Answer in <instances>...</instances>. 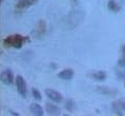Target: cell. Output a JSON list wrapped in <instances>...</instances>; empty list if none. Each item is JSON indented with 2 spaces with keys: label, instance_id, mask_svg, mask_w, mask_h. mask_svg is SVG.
I'll list each match as a JSON object with an SVG mask.
<instances>
[{
  "label": "cell",
  "instance_id": "9",
  "mask_svg": "<svg viewBox=\"0 0 125 116\" xmlns=\"http://www.w3.org/2000/svg\"><path fill=\"white\" fill-rule=\"evenodd\" d=\"M74 71L72 69H64L58 74V77L63 80H69L74 77Z\"/></svg>",
  "mask_w": 125,
  "mask_h": 116
},
{
  "label": "cell",
  "instance_id": "3",
  "mask_svg": "<svg viewBox=\"0 0 125 116\" xmlns=\"http://www.w3.org/2000/svg\"><path fill=\"white\" fill-rule=\"evenodd\" d=\"M46 33V22L43 19H40L37 22V26L34 30V34L36 35L37 38H41L43 37Z\"/></svg>",
  "mask_w": 125,
  "mask_h": 116
},
{
  "label": "cell",
  "instance_id": "1",
  "mask_svg": "<svg viewBox=\"0 0 125 116\" xmlns=\"http://www.w3.org/2000/svg\"><path fill=\"white\" fill-rule=\"evenodd\" d=\"M26 41H29V38L27 37L22 36L20 34H13V35H10V36L5 37L2 40V44L6 49H10V48L20 49V48H22V45Z\"/></svg>",
  "mask_w": 125,
  "mask_h": 116
},
{
  "label": "cell",
  "instance_id": "6",
  "mask_svg": "<svg viewBox=\"0 0 125 116\" xmlns=\"http://www.w3.org/2000/svg\"><path fill=\"white\" fill-rule=\"evenodd\" d=\"M36 2H38V0H17L16 10L17 11H23L25 9H29L32 5H34Z\"/></svg>",
  "mask_w": 125,
  "mask_h": 116
},
{
  "label": "cell",
  "instance_id": "7",
  "mask_svg": "<svg viewBox=\"0 0 125 116\" xmlns=\"http://www.w3.org/2000/svg\"><path fill=\"white\" fill-rule=\"evenodd\" d=\"M96 90L97 92H99L102 95H108V96H116V95H118V91L109 87H97Z\"/></svg>",
  "mask_w": 125,
  "mask_h": 116
},
{
  "label": "cell",
  "instance_id": "4",
  "mask_svg": "<svg viewBox=\"0 0 125 116\" xmlns=\"http://www.w3.org/2000/svg\"><path fill=\"white\" fill-rule=\"evenodd\" d=\"M45 95L50 98V99L55 101V103H62V101H63V96H62V94L60 92H58V91L54 90V89H46Z\"/></svg>",
  "mask_w": 125,
  "mask_h": 116
},
{
  "label": "cell",
  "instance_id": "15",
  "mask_svg": "<svg viewBox=\"0 0 125 116\" xmlns=\"http://www.w3.org/2000/svg\"><path fill=\"white\" fill-rule=\"evenodd\" d=\"M32 94H33V97H34L36 100H41V99H42L41 93H40L37 89H35V88H33V89H32Z\"/></svg>",
  "mask_w": 125,
  "mask_h": 116
},
{
  "label": "cell",
  "instance_id": "12",
  "mask_svg": "<svg viewBox=\"0 0 125 116\" xmlns=\"http://www.w3.org/2000/svg\"><path fill=\"white\" fill-rule=\"evenodd\" d=\"M89 76H91L93 79H95V80L102 81V80H104L106 78V73L103 72V71H96V72H93Z\"/></svg>",
  "mask_w": 125,
  "mask_h": 116
},
{
  "label": "cell",
  "instance_id": "10",
  "mask_svg": "<svg viewBox=\"0 0 125 116\" xmlns=\"http://www.w3.org/2000/svg\"><path fill=\"white\" fill-rule=\"evenodd\" d=\"M30 111L33 115H37V116H42L44 114L42 107H41L40 104L35 103L30 105Z\"/></svg>",
  "mask_w": 125,
  "mask_h": 116
},
{
  "label": "cell",
  "instance_id": "21",
  "mask_svg": "<svg viewBox=\"0 0 125 116\" xmlns=\"http://www.w3.org/2000/svg\"><path fill=\"white\" fill-rule=\"evenodd\" d=\"M124 87H125V83H124Z\"/></svg>",
  "mask_w": 125,
  "mask_h": 116
},
{
  "label": "cell",
  "instance_id": "5",
  "mask_svg": "<svg viewBox=\"0 0 125 116\" xmlns=\"http://www.w3.org/2000/svg\"><path fill=\"white\" fill-rule=\"evenodd\" d=\"M14 80H15V77H14V74L10 69H5L1 73V81L3 83L11 86V84L14 83Z\"/></svg>",
  "mask_w": 125,
  "mask_h": 116
},
{
  "label": "cell",
  "instance_id": "13",
  "mask_svg": "<svg viewBox=\"0 0 125 116\" xmlns=\"http://www.w3.org/2000/svg\"><path fill=\"white\" fill-rule=\"evenodd\" d=\"M107 6H108V9L114 13H119L121 10V5L116 0H109L108 3H107Z\"/></svg>",
  "mask_w": 125,
  "mask_h": 116
},
{
  "label": "cell",
  "instance_id": "16",
  "mask_svg": "<svg viewBox=\"0 0 125 116\" xmlns=\"http://www.w3.org/2000/svg\"><path fill=\"white\" fill-rule=\"evenodd\" d=\"M118 64L120 66H125V56H122V57L118 60Z\"/></svg>",
  "mask_w": 125,
  "mask_h": 116
},
{
  "label": "cell",
  "instance_id": "18",
  "mask_svg": "<svg viewBox=\"0 0 125 116\" xmlns=\"http://www.w3.org/2000/svg\"><path fill=\"white\" fill-rule=\"evenodd\" d=\"M122 107H123V110L125 112V100H122Z\"/></svg>",
  "mask_w": 125,
  "mask_h": 116
},
{
  "label": "cell",
  "instance_id": "8",
  "mask_svg": "<svg viewBox=\"0 0 125 116\" xmlns=\"http://www.w3.org/2000/svg\"><path fill=\"white\" fill-rule=\"evenodd\" d=\"M45 112L48 115H61L60 108H58L57 105L50 103H46L45 104Z\"/></svg>",
  "mask_w": 125,
  "mask_h": 116
},
{
  "label": "cell",
  "instance_id": "20",
  "mask_svg": "<svg viewBox=\"0 0 125 116\" xmlns=\"http://www.w3.org/2000/svg\"><path fill=\"white\" fill-rule=\"evenodd\" d=\"M4 1H5V0H0V2H1V3H2V2H4Z\"/></svg>",
  "mask_w": 125,
  "mask_h": 116
},
{
  "label": "cell",
  "instance_id": "2",
  "mask_svg": "<svg viewBox=\"0 0 125 116\" xmlns=\"http://www.w3.org/2000/svg\"><path fill=\"white\" fill-rule=\"evenodd\" d=\"M16 88H17L18 93L21 95L22 97H26V94H27L26 82L21 75H18L16 77Z\"/></svg>",
  "mask_w": 125,
  "mask_h": 116
},
{
  "label": "cell",
  "instance_id": "19",
  "mask_svg": "<svg viewBox=\"0 0 125 116\" xmlns=\"http://www.w3.org/2000/svg\"><path fill=\"white\" fill-rule=\"evenodd\" d=\"M10 113H11V114H14V115H19L18 113H15L14 111H10Z\"/></svg>",
  "mask_w": 125,
  "mask_h": 116
},
{
  "label": "cell",
  "instance_id": "11",
  "mask_svg": "<svg viewBox=\"0 0 125 116\" xmlns=\"http://www.w3.org/2000/svg\"><path fill=\"white\" fill-rule=\"evenodd\" d=\"M112 109L113 111L115 112L116 114L118 115H123V107H122V100H117V101H114L113 104H112Z\"/></svg>",
  "mask_w": 125,
  "mask_h": 116
},
{
  "label": "cell",
  "instance_id": "17",
  "mask_svg": "<svg viewBox=\"0 0 125 116\" xmlns=\"http://www.w3.org/2000/svg\"><path fill=\"white\" fill-rule=\"evenodd\" d=\"M121 54H122V56H125V44L121 47Z\"/></svg>",
  "mask_w": 125,
  "mask_h": 116
},
{
  "label": "cell",
  "instance_id": "14",
  "mask_svg": "<svg viewBox=\"0 0 125 116\" xmlns=\"http://www.w3.org/2000/svg\"><path fill=\"white\" fill-rule=\"evenodd\" d=\"M65 109L68 111V112H74L75 111V109H76V103H75V101L73 100V99H67L66 101H65Z\"/></svg>",
  "mask_w": 125,
  "mask_h": 116
}]
</instances>
